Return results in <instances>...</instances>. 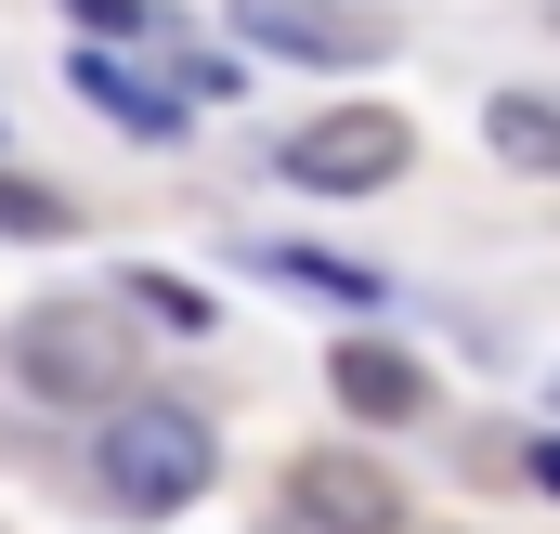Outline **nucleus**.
<instances>
[{
    "mask_svg": "<svg viewBox=\"0 0 560 534\" xmlns=\"http://www.w3.org/2000/svg\"><path fill=\"white\" fill-rule=\"evenodd\" d=\"M209 469H222V443H209L196 404H118V417L92 430V483H105V509H131V522L196 509Z\"/></svg>",
    "mask_w": 560,
    "mask_h": 534,
    "instance_id": "f257e3e1",
    "label": "nucleus"
},
{
    "mask_svg": "<svg viewBox=\"0 0 560 534\" xmlns=\"http://www.w3.org/2000/svg\"><path fill=\"white\" fill-rule=\"evenodd\" d=\"M13 379L39 404H131V313L118 300H39L13 313Z\"/></svg>",
    "mask_w": 560,
    "mask_h": 534,
    "instance_id": "f03ea898",
    "label": "nucleus"
},
{
    "mask_svg": "<svg viewBox=\"0 0 560 534\" xmlns=\"http://www.w3.org/2000/svg\"><path fill=\"white\" fill-rule=\"evenodd\" d=\"M287 183L300 196H378V183H405V156H418V131L392 118V105H339V118H313V131H287Z\"/></svg>",
    "mask_w": 560,
    "mask_h": 534,
    "instance_id": "7ed1b4c3",
    "label": "nucleus"
},
{
    "mask_svg": "<svg viewBox=\"0 0 560 534\" xmlns=\"http://www.w3.org/2000/svg\"><path fill=\"white\" fill-rule=\"evenodd\" d=\"M287 522L300 534H405V483L378 469V456H300L287 469Z\"/></svg>",
    "mask_w": 560,
    "mask_h": 534,
    "instance_id": "20e7f679",
    "label": "nucleus"
},
{
    "mask_svg": "<svg viewBox=\"0 0 560 534\" xmlns=\"http://www.w3.org/2000/svg\"><path fill=\"white\" fill-rule=\"evenodd\" d=\"M235 39H261L287 66H365L378 53V26H352L339 0H235Z\"/></svg>",
    "mask_w": 560,
    "mask_h": 534,
    "instance_id": "39448f33",
    "label": "nucleus"
},
{
    "mask_svg": "<svg viewBox=\"0 0 560 534\" xmlns=\"http://www.w3.org/2000/svg\"><path fill=\"white\" fill-rule=\"evenodd\" d=\"M66 79H79V105H105L131 143H183V92H156L143 66H118V53H92V39H79V53H66Z\"/></svg>",
    "mask_w": 560,
    "mask_h": 534,
    "instance_id": "423d86ee",
    "label": "nucleus"
},
{
    "mask_svg": "<svg viewBox=\"0 0 560 534\" xmlns=\"http://www.w3.org/2000/svg\"><path fill=\"white\" fill-rule=\"evenodd\" d=\"M326 379H339L352 417H378V430H405V417L430 404V365H418V352H392V339H339V365H326Z\"/></svg>",
    "mask_w": 560,
    "mask_h": 534,
    "instance_id": "0eeeda50",
    "label": "nucleus"
},
{
    "mask_svg": "<svg viewBox=\"0 0 560 534\" xmlns=\"http://www.w3.org/2000/svg\"><path fill=\"white\" fill-rule=\"evenodd\" d=\"M482 143H495L509 170L560 183V105H548V92H495V105H482Z\"/></svg>",
    "mask_w": 560,
    "mask_h": 534,
    "instance_id": "6e6552de",
    "label": "nucleus"
},
{
    "mask_svg": "<svg viewBox=\"0 0 560 534\" xmlns=\"http://www.w3.org/2000/svg\"><path fill=\"white\" fill-rule=\"evenodd\" d=\"M248 262L275 274V287H326V300H352V313L378 300V274H365V262H339V248H248Z\"/></svg>",
    "mask_w": 560,
    "mask_h": 534,
    "instance_id": "1a4fd4ad",
    "label": "nucleus"
},
{
    "mask_svg": "<svg viewBox=\"0 0 560 534\" xmlns=\"http://www.w3.org/2000/svg\"><path fill=\"white\" fill-rule=\"evenodd\" d=\"M0 235H66V196L26 183V170H0Z\"/></svg>",
    "mask_w": 560,
    "mask_h": 534,
    "instance_id": "9d476101",
    "label": "nucleus"
},
{
    "mask_svg": "<svg viewBox=\"0 0 560 534\" xmlns=\"http://www.w3.org/2000/svg\"><path fill=\"white\" fill-rule=\"evenodd\" d=\"M131 300L156 326H209V287H183V274H131Z\"/></svg>",
    "mask_w": 560,
    "mask_h": 534,
    "instance_id": "9b49d317",
    "label": "nucleus"
},
{
    "mask_svg": "<svg viewBox=\"0 0 560 534\" xmlns=\"http://www.w3.org/2000/svg\"><path fill=\"white\" fill-rule=\"evenodd\" d=\"M522 469H535V483L560 496V430H535V443H522Z\"/></svg>",
    "mask_w": 560,
    "mask_h": 534,
    "instance_id": "f8f14e48",
    "label": "nucleus"
},
{
    "mask_svg": "<svg viewBox=\"0 0 560 534\" xmlns=\"http://www.w3.org/2000/svg\"><path fill=\"white\" fill-rule=\"evenodd\" d=\"M79 13H92V26H156L143 0H79Z\"/></svg>",
    "mask_w": 560,
    "mask_h": 534,
    "instance_id": "ddd939ff",
    "label": "nucleus"
}]
</instances>
